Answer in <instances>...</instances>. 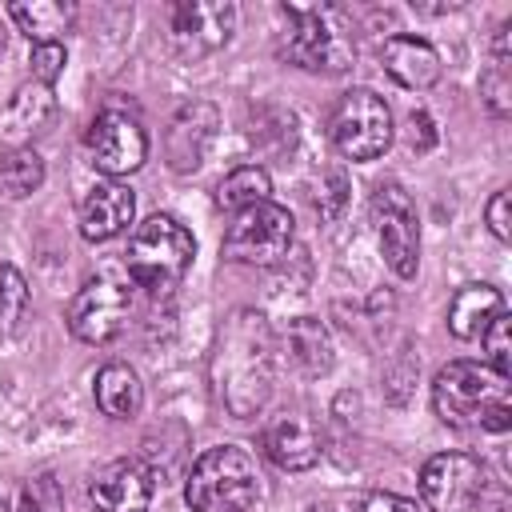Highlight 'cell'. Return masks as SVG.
<instances>
[{
    "label": "cell",
    "instance_id": "obj_1",
    "mask_svg": "<svg viewBox=\"0 0 512 512\" xmlns=\"http://www.w3.org/2000/svg\"><path fill=\"white\" fill-rule=\"evenodd\" d=\"M272 372H276V344L272 328L256 308H236L216 340L212 376L216 396L236 420H252L264 412L272 396Z\"/></svg>",
    "mask_w": 512,
    "mask_h": 512
},
{
    "label": "cell",
    "instance_id": "obj_2",
    "mask_svg": "<svg viewBox=\"0 0 512 512\" xmlns=\"http://www.w3.org/2000/svg\"><path fill=\"white\" fill-rule=\"evenodd\" d=\"M432 412L448 428L508 432L512 384L484 360H448L432 380Z\"/></svg>",
    "mask_w": 512,
    "mask_h": 512
},
{
    "label": "cell",
    "instance_id": "obj_3",
    "mask_svg": "<svg viewBox=\"0 0 512 512\" xmlns=\"http://www.w3.org/2000/svg\"><path fill=\"white\" fill-rule=\"evenodd\" d=\"M192 260H196V236L168 212H156L144 224H136L128 236V252H124L128 280L136 288H148L152 296L176 292Z\"/></svg>",
    "mask_w": 512,
    "mask_h": 512
},
{
    "label": "cell",
    "instance_id": "obj_4",
    "mask_svg": "<svg viewBox=\"0 0 512 512\" xmlns=\"http://www.w3.org/2000/svg\"><path fill=\"white\" fill-rule=\"evenodd\" d=\"M184 500L192 512H252L260 504L256 456L240 444L200 452L184 476Z\"/></svg>",
    "mask_w": 512,
    "mask_h": 512
},
{
    "label": "cell",
    "instance_id": "obj_5",
    "mask_svg": "<svg viewBox=\"0 0 512 512\" xmlns=\"http://www.w3.org/2000/svg\"><path fill=\"white\" fill-rule=\"evenodd\" d=\"M288 20V32L280 40V56L292 68L320 72V76H340L356 60L352 32L344 28L340 8L328 4H284L280 8Z\"/></svg>",
    "mask_w": 512,
    "mask_h": 512
},
{
    "label": "cell",
    "instance_id": "obj_6",
    "mask_svg": "<svg viewBox=\"0 0 512 512\" xmlns=\"http://www.w3.org/2000/svg\"><path fill=\"white\" fill-rule=\"evenodd\" d=\"M392 132H396L392 128V108L372 88L340 92L332 112H328V136H332L336 152L356 160V164H368V160L384 156L388 144H392Z\"/></svg>",
    "mask_w": 512,
    "mask_h": 512
},
{
    "label": "cell",
    "instance_id": "obj_7",
    "mask_svg": "<svg viewBox=\"0 0 512 512\" xmlns=\"http://www.w3.org/2000/svg\"><path fill=\"white\" fill-rule=\"evenodd\" d=\"M292 240H296L292 212L276 200H264L256 208L236 212V220L224 232L220 252L232 264H276L280 256H288Z\"/></svg>",
    "mask_w": 512,
    "mask_h": 512
},
{
    "label": "cell",
    "instance_id": "obj_8",
    "mask_svg": "<svg viewBox=\"0 0 512 512\" xmlns=\"http://www.w3.org/2000/svg\"><path fill=\"white\" fill-rule=\"evenodd\" d=\"M368 212H372V228H376L384 264L400 280H412L420 268V216H416L412 196L400 184H380L372 192Z\"/></svg>",
    "mask_w": 512,
    "mask_h": 512
},
{
    "label": "cell",
    "instance_id": "obj_9",
    "mask_svg": "<svg viewBox=\"0 0 512 512\" xmlns=\"http://www.w3.org/2000/svg\"><path fill=\"white\" fill-rule=\"evenodd\" d=\"M236 16L232 0H180L168 8V48L180 60H204L232 40Z\"/></svg>",
    "mask_w": 512,
    "mask_h": 512
},
{
    "label": "cell",
    "instance_id": "obj_10",
    "mask_svg": "<svg viewBox=\"0 0 512 512\" xmlns=\"http://www.w3.org/2000/svg\"><path fill=\"white\" fill-rule=\"evenodd\" d=\"M488 472L468 452H436L420 468V500L428 512H472L484 500Z\"/></svg>",
    "mask_w": 512,
    "mask_h": 512
},
{
    "label": "cell",
    "instance_id": "obj_11",
    "mask_svg": "<svg viewBox=\"0 0 512 512\" xmlns=\"http://www.w3.org/2000/svg\"><path fill=\"white\" fill-rule=\"evenodd\" d=\"M132 316V288L108 276L88 280L72 300H68V332L84 344H108L128 328Z\"/></svg>",
    "mask_w": 512,
    "mask_h": 512
},
{
    "label": "cell",
    "instance_id": "obj_12",
    "mask_svg": "<svg viewBox=\"0 0 512 512\" xmlns=\"http://www.w3.org/2000/svg\"><path fill=\"white\" fill-rule=\"evenodd\" d=\"M84 144H88L92 168L104 172L108 180L132 176L148 160V132H144V124L136 116L120 112V108L96 112V120L88 124Z\"/></svg>",
    "mask_w": 512,
    "mask_h": 512
},
{
    "label": "cell",
    "instance_id": "obj_13",
    "mask_svg": "<svg viewBox=\"0 0 512 512\" xmlns=\"http://www.w3.org/2000/svg\"><path fill=\"white\" fill-rule=\"evenodd\" d=\"M152 488H156V476L148 464L140 460H112L104 464L92 484H88V496L100 512H148L152 504Z\"/></svg>",
    "mask_w": 512,
    "mask_h": 512
},
{
    "label": "cell",
    "instance_id": "obj_14",
    "mask_svg": "<svg viewBox=\"0 0 512 512\" xmlns=\"http://www.w3.org/2000/svg\"><path fill=\"white\" fill-rule=\"evenodd\" d=\"M264 452L284 472H308L320 464L324 440H320V428L304 412H280L264 424Z\"/></svg>",
    "mask_w": 512,
    "mask_h": 512
},
{
    "label": "cell",
    "instance_id": "obj_15",
    "mask_svg": "<svg viewBox=\"0 0 512 512\" xmlns=\"http://www.w3.org/2000/svg\"><path fill=\"white\" fill-rule=\"evenodd\" d=\"M136 216V196L120 180H96L80 200V236L92 244L116 240Z\"/></svg>",
    "mask_w": 512,
    "mask_h": 512
},
{
    "label": "cell",
    "instance_id": "obj_16",
    "mask_svg": "<svg viewBox=\"0 0 512 512\" xmlns=\"http://www.w3.org/2000/svg\"><path fill=\"white\" fill-rule=\"evenodd\" d=\"M380 64H384V72H388L400 88H408V92H428V88L440 80V72H444L440 52H436L424 36H408V32H396V36L384 40Z\"/></svg>",
    "mask_w": 512,
    "mask_h": 512
},
{
    "label": "cell",
    "instance_id": "obj_17",
    "mask_svg": "<svg viewBox=\"0 0 512 512\" xmlns=\"http://www.w3.org/2000/svg\"><path fill=\"white\" fill-rule=\"evenodd\" d=\"M52 116H56V92L48 84L28 80L12 92V100L0 116V140L12 148H32V140L40 132H48Z\"/></svg>",
    "mask_w": 512,
    "mask_h": 512
},
{
    "label": "cell",
    "instance_id": "obj_18",
    "mask_svg": "<svg viewBox=\"0 0 512 512\" xmlns=\"http://www.w3.org/2000/svg\"><path fill=\"white\" fill-rule=\"evenodd\" d=\"M216 124H220V116H216V108L212 104H204V100H192V104H184L176 116H172V124H168V164H172V172H192V168H200V160H204V152H208V144H212V136H216Z\"/></svg>",
    "mask_w": 512,
    "mask_h": 512
},
{
    "label": "cell",
    "instance_id": "obj_19",
    "mask_svg": "<svg viewBox=\"0 0 512 512\" xmlns=\"http://www.w3.org/2000/svg\"><path fill=\"white\" fill-rule=\"evenodd\" d=\"M284 352H288V364L300 372V376H324L336 360V348H332V332L320 316H296L288 320L284 328Z\"/></svg>",
    "mask_w": 512,
    "mask_h": 512
},
{
    "label": "cell",
    "instance_id": "obj_20",
    "mask_svg": "<svg viewBox=\"0 0 512 512\" xmlns=\"http://www.w3.org/2000/svg\"><path fill=\"white\" fill-rule=\"evenodd\" d=\"M508 312L500 288L492 284H464L456 288V296L448 300V332L456 340H480V332L500 316Z\"/></svg>",
    "mask_w": 512,
    "mask_h": 512
},
{
    "label": "cell",
    "instance_id": "obj_21",
    "mask_svg": "<svg viewBox=\"0 0 512 512\" xmlns=\"http://www.w3.org/2000/svg\"><path fill=\"white\" fill-rule=\"evenodd\" d=\"M92 392H96L100 412L112 416V420H132V416L144 408V384H140L136 368H128L124 360L104 364V368L96 372Z\"/></svg>",
    "mask_w": 512,
    "mask_h": 512
},
{
    "label": "cell",
    "instance_id": "obj_22",
    "mask_svg": "<svg viewBox=\"0 0 512 512\" xmlns=\"http://www.w3.org/2000/svg\"><path fill=\"white\" fill-rule=\"evenodd\" d=\"M8 16L12 24L32 40V44H52L76 16L72 4H60V0H32V4H8Z\"/></svg>",
    "mask_w": 512,
    "mask_h": 512
},
{
    "label": "cell",
    "instance_id": "obj_23",
    "mask_svg": "<svg viewBox=\"0 0 512 512\" xmlns=\"http://www.w3.org/2000/svg\"><path fill=\"white\" fill-rule=\"evenodd\" d=\"M264 200H272V176L256 164H240L216 184V204L224 212H244V208H256Z\"/></svg>",
    "mask_w": 512,
    "mask_h": 512
},
{
    "label": "cell",
    "instance_id": "obj_24",
    "mask_svg": "<svg viewBox=\"0 0 512 512\" xmlns=\"http://www.w3.org/2000/svg\"><path fill=\"white\" fill-rule=\"evenodd\" d=\"M48 168H44V156L36 148H8V156L0 160V184L8 196H32L40 192Z\"/></svg>",
    "mask_w": 512,
    "mask_h": 512
},
{
    "label": "cell",
    "instance_id": "obj_25",
    "mask_svg": "<svg viewBox=\"0 0 512 512\" xmlns=\"http://www.w3.org/2000/svg\"><path fill=\"white\" fill-rule=\"evenodd\" d=\"M16 512H64V488L52 472H36L16 492Z\"/></svg>",
    "mask_w": 512,
    "mask_h": 512
},
{
    "label": "cell",
    "instance_id": "obj_26",
    "mask_svg": "<svg viewBox=\"0 0 512 512\" xmlns=\"http://www.w3.org/2000/svg\"><path fill=\"white\" fill-rule=\"evenodd\" d=\"M28 312V280L20 276V268L0 264V336H8Z\"/></svg>",
    "mask_w": 512,
    "mask_h": 512
},
{
    "label": "cell",
    "instance_id": "obj_27",
    "mask_svg": "<svg viewBox=\"0 0 512 512\" xmlns=\"http://www.w3.org/2000/svg\"><path fill=\"white\" fill-rule=\"evenodd\" d=\"M480 100L488 104V112L496 120H504L512 112V72H508V60H492L480 76Z\"/></svg>",
    "mask_w": 512,
    "mask_h": 512
},
{
    "label": "cell",
    "instance_id": "obj_28",
    "mask_svg": "<svg viewBox=\"0 0 512 512\" xmlns=\"http://www.w3.org/2000/svg\"><path fill=\"white\" fill-rule=\"evenodd\" d=\"M480 348H484V364L504 372L512 368V340H508V312H500L484 332H480Z\"/></svg>",
    "mask_w": 512,
    "mask_h": 512
},
{
    "label": "cell",
    "instance_id": "obj_29",
    "mask_svg": "<svg viewBox=\"0 0 512 512\" xmlns=\"http://www.w3.org/2000/svg\"><path fill=\"white\" fill-rule=\"evenodd\" d=\"M28 64H32V80L52 88V84L64 76L68 52H64V44H60V40H52V44H32V56H28Z\"/></svg>",
    "mask_w": 512,
    "mask_h": 512
},
{
    "label": "cell",
    "instance_id": "obj_30",
    "mask_svg": "<svg viewBox=\"0 0 512 512\" xmlns=\"http://www.w3.org/2000/svg\"><path fill=\"white\" fill-rule=\"evenodd\" d=\"M344 204H348V176L340 168H328L320 176V188H316V212L324 220H336L344 212Z\"/></svg>",
    "mask_w": 512,
    "mask_h": 512
},
{
    "label": "cell",
    "instance_id": "obj_31",
    "mask_svg": "<svg viewBox=\"0 0 512 512\" xmlns=\"http://www.w3.org/2000/svg\"><path fill=\"white\" fill-rule=\"evenodd\" d=\"M484 224L492 228V236L496 240H512V192L508 188H500V192H492V200L484 204Z\"/></svg>",
    "mask_w": 512,
    "mask_h": 512
},
{
    "label": "cell",
    "instance_id": "obj_32",
    "mask_svg": "<svg viewBox=\"0 0 512 512\" xmlns=\"http://www.w3.org/2000/svg\"><path fill=\"white\" fill-rule=\"evenodd\" d=\"M352 512H420L416 500L400 496V492H368L352 504Z\"/></svg>",
    "mask_w": 512,
    "mask_h": 512
},
{
    "label": "cell",
    "instance_id": "obj_33",
    "mask_svg": "<svg viewBox=\"0 0 512 512\" xmlns=\"http://www.w3.org/2000/svg\"><path fill=\"white\" fill-rule=\"evenodd\" d=\"M408 124H412V148H416V152H428V148L436 144V120H432L424 108H416Z\"/></svg>",
    "mask_w": 512,
    "mask_h": 512
},
{
    "label": "cell",
    "instance_id": "obj_34",
    "mask_svg": "<svg viewBox=\"0 0 512 512\" xmlns=\"http://www.w3.org/2000/svg\"><path fill=\"white\" fill-rule=\"evenodd\" d=\"M0 512H12V508H8V500H4V496H0Z\"/></svg>",
    "mask_w": 512,
    "mask_h": 512
},
{
    "label": "cell",
    "instance_id": "obj_35",
    "mask_svg": "<svg viewBox=\"0 0 512 512\" xmlns=\"http://www.w3.org/2000/svg\"><path fill=\"white\" fill-rule=\"evenodd\" d=\"M0 52H4V28H0Z\"/></svg>",
    "mask_w": 512,
    "mask_h": 512
}]
</instances>
